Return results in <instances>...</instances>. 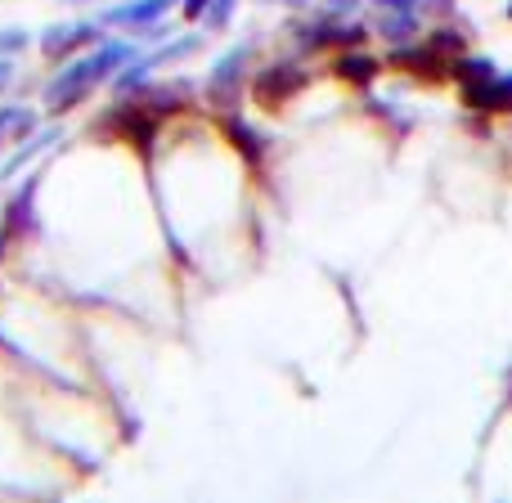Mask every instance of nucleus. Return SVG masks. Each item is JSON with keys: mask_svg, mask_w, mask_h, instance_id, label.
Here are the masks:
<instances>
[{"mask_svg": "<svg viewBox=\"0 0 512 503\" xmlns=\"http://www.w3.org/2000/svg\"><path fill=\"white\" fill-rule=\"evenodd\" d=\"M131 59H135L131 41H104L99 50L81 54V59H68L50 77V86H45V108H50V113H68V108H77L81 99L99 86V81H108L117 68H126Z\"/></svg>", "mask_w": 512, "mask_h": 503, "instance_id": "obj_1", "label": "nucleus"}, {"mask_svg": "<svg viewBox=\"0 0 512 503\" xmlns=\"http://www.w3.org/2000/svg\"><path fill=\"white\" fill-rule=\"evenodd\" d=\"M306 86V72L297 68V63H270V68H261L252 77V95L261 99L265 108H279L288 95H297V90Z\"/></svg>", "mask_w": 512, "mask_h": 503, "instance_id": "obj_2", "label": "nucleus"}, {"mask_svg": "<svg viewBox=\"0 0 512 503\" xmlns=\"http://www.w3.org/2000/svg\"><path fill=\"white\" fill-rule=\"evenodd\" d=\"M463 104L477 113H512V77L490 72L481 81H463Z\"/></svg>", "mask_w": 512, "mask_h": 503, "instance_id": "obj_3", "label": "nucleus"}, {"mask_svg": "<svg viewBox=\"0 0 512 503\" xmlns=\"http://www.w3.org/2000/svg\"><path fill=\"white\" fill-rule=\"evenodd\" d=\"M95 36H99L95 23H63V27H50V32L41 36V54H50V59H68L72 50L90 45Z\"/></svg>", "mask_w": 512, "mask_h": 503, "instance_id": "obj_4", "label": "nucleus"}, {"mask_svg": "<svg viewBox=\"0 0 512 503\" xmlns=\"http://www.w3.org/2000/svg\"><path fill=\"white\" fill-rule=\"evenodd\" d=\"M36 180H41V176H32L5 203V239H23V234H32V194H36Z\"/></svg>", "mask_w": 512, "mask_h": 503, "instance_id": "obj_5", "label": "nucleus"}, {"mask_svg": "<svg viewBox=\"0 0 512 503\" xmlns=\"http://www.w3.org/2000/svg\"><path fill=\"white\" fill-rule=\"evenodd\" d=\"M396 68L418 72L423 81H441V77H450V63H445V54L436 50V45H427V50H396Z\"/></svg>", "mask_w": 512, "mask_h": 503, "instance_id": "obj_6", "label": "nucleus"}, {"mask_svg": "<svg viewBox=\"0 0 512 503\" xmlns=\"http://www.w3.org/2000/svg\"><path fill=\"white\" fill-rule=\"evenodd\" d=\"M176 5V0H131V5H117V9H108V18L104 23H126V27H149V23H158L167 9Z\"/></svg>", "mask_w": 512, "mask_h": 503, "instance_id": "obj_7", "label": "nucleus"}, {"mask_svg": "<svg viewBox=\"0 0 512 503\" xmlns=\"http://www.w3.org/2000/svg\"><path fill=\"white\" fill-rule=\"evenodd\" d=\"M243 68H248V50H230L221 63H216L212 72V95L216 99H234V90H239L243 81Z\"/></svg>", "mask_w": 512, "mask_h": 503, "instance_id": "obj_8", "label": "nucleus"}, {"mask_svg": "<svg viewBox=\"0 0 512 503\" xmlns=\"http://www.w3.org/2000/svg\"><path fill=\"white\" fill-rule=\"evenodd\" d=\"M36 131V113L27 104H5L0 108V149L14 140H27Z\"/></svg>", "mask_w": 512, "mask_h": 503, "instance_id": "obj_9", "label": "nucleus"}, {"mask_svg": "<svg viewBox=\"0 0 512 503\" xmlns=\"http://www.w3.org/2000/svg\"><path fill=\"white\" fill-rule=\"evenodd\" d=\"M333 72H337L342 81H351V86H369V81L378 77V59H369V54L351 50V54H342V59L333 63Z\"/></svg>", "mask_w": 512, "mask_h": 503, "instance_id": "obj_10", "label": "nucleus"}, {"mask_svg": "<svg viewBox=\"0 0 512 503\" xmlns=\"http://www.w3.org/2000/svg\"><path fill=\"white\" fill-rule=\"evenodd\" d=\"M414 27H418L414 9H391V14L382 18V32H387V41H409V36H414Z\"/></svg>", "mask_w": 512, "mask_h": 503, "instance_id": "obj_11", "label": "nucleus"}, {"mask_svg": "<svg viewBox=\"0 0 512 503\" xmlns=\"http://www.w3.org/2000/svg\"><path fill=\"white\" fill-rule=\"evenodd\" d=\"M225 131H230V140L239 144L248 158H261V135H248V126H243L239 117H230V122H225Z\"/></svg>", "mask_w": 512, "mask_h": 503, "instance_id": "obj_12", "label": "nucleus"}, {"mask_svg": "<svg viewBox=\"0 0 512 503\" xmlns=\"http://www.w3.org/2000/svg\"><path fill=\"white\" fill-rule=\"evenodd\" d=\"M234 18V0H212V5H207V23L212 27H225Z\"/></svg>", "mask_w": 512, "mask_h": 503, "instance_id": "obj_13", "label": "nucleus"}, {"mask_svg": "<svg viewBox=\"0 0 512 503\" xmlns=\"http://www.w3.org/2000/svg\"><path fill=\"white\" fill-rule=\"evenodd\" d=\"M23 45H27L23 32H0V59H5V54H14V50H23Z\"/></svg>", "mask_w": 512, "mask_h": 503, "instance_id": "obj_14", "label": "nucleus"}, {"mask_svg": "<svg viewBox=\"0 0 512 503\" xmlns=\"http://www.w3.org/2000/svg\"><path fill=\"white\" fill-rule=\"evenodd\" d=\"M212 0H185V18H203Z\"/></svg>", "mask_w": 512, "mask_h": 503, "instance_id": "obj_15", "label": "nucleus"}, {"mask_svg": "<svg viewBox=\"0 0 512 503\" xmlns=\"http://www.w3.org/2000/svg\"><path fill=\"white\" fill-rule=\"evenodd\" d=\"M14 81V59H0V90Z\"/></svg>", "mask_w": 512, "mask_h": 503, "instance_id": "obj_16", "label": "nucleus"}, {"mask_svg": "<svg viewBox=\"0 0 512 503\" xmlns=\"http://www.w3.org/2000/svg\"><path fill=\"white\" fill-rule=\"evenodd\" d=\"M378 5H387V9H414L418 0H378Z\"/></svg>", "mask_w": 512, "mask_h": 503, "instance_id": "obj_17", "label": "nucleus"}, {"mask_svg": "<svg viewBox=\"0 0 512 503\" xmlns=\"http://www.w3.org/2000/svg\"><path fill=\"white\" fill-rule=\"evenodd\" d=\"M328 5H333V9H351L355 0H328Z\"/></svg>", "mask_w": 512, "mask_h": 503, "instance_id": "obj_18", "label": "nucleus"}, {"mask_svg": "<svg viewBox=\"0 0 512 503\" xmlns=\"http://www.w3.org/2000/svg\"><path fill=\"white\" fill-rule=\"evenodd\" d=\"M5 248H9V239H5V234H0V265H5Z\"/></svg>", "mask_w": 512, "mask_h": 503, "instance_id": "obj_19", "label": "nucleus"}, {"mask_svg": "<svg viewBox=\"0 0 512 503\" xmlns=\"http://www.w3.org/2000/svg\"><path fill=\"white\" fill-rule=\"evenodd\" d=\"M508 14H512V5H508Z\"/></svg>", "mask_w": 512, "mask_h": 503, "instance_id": "obj_20", "label": "nucleus"}, {"mask_svg": "<svg viewBox=\"0 0 512 503\" xmlns=\"http://www.w3.org/2000/svg\"><path fill=\"white\" fill-rule=\"evenodd\" d=\"M0 342H5V337H0Z\"/></svg>", "mask_w": 512, "mask_h": 503, "instance_id": "obj_21", "label": "nucleus"}]
</instances>
